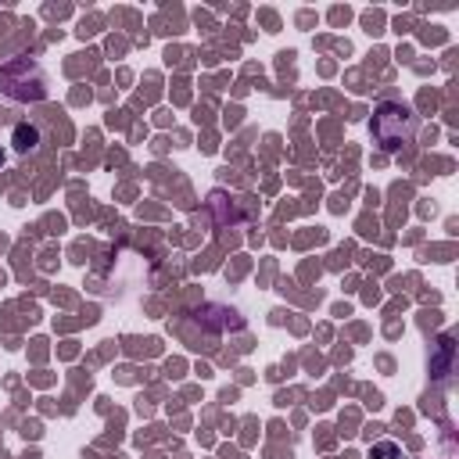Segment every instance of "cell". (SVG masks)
Returning a JSON list of instances; mask_svg holds the SVG:
<instances>
[{
	"mask_svg": "<svg viewBox=\"0 0 459 459\" xmlns=\"http://www.w3.org/2000/svg\"><path fill=\"white\" fill-rule=\"evenodd\" d=\"M373 140L384 147V151H402L405 143L416 140V129H420V118L409 104L402 100H380L377 111H373Z\"/></svg>",
	"mask_w": 459,
	"mask_h": 459,
	"instance_id": "cell-1",
	"label": "cell"
},
{
	"mask_svg": "<svg viewBox=\"0 0 459 459\" xmlns=\"http://www.w3.org/2000/svg\"><path fill=\"white\" fill-rule=\"evenodd\" d=\"M0 90L11 100H39L47 93V75L32 57H11L0 65Z\"/></svg>",
	"mask_w": 459,
	"mask_h": 459,
	"instance_id": "cell-2",
	"label": "cell"
},
{
	"mask_svg": "<svg viewBox=\"0 0 459 459\" xmlns=\"http://www.w3.org/2000/svg\"><path fill=\"white\" fill-rule=\"evenodd\" d=\"M11 143H14L18 154H29V151L39 147V129H36L32 122H18V126L11 129Z\"/></svg>",
	"mask_w": 459,
	"mask_h": 459,
	"instance_id": "cell-3",
	"label": "cell"
},
{
	"mask_svg": "<svg viewBox=\"0 0 459 459\" xmlns=\"http://www.w3.org/2000/svg\"><path fill=\"white\" fill-rule=\"evenodd\" d=\"M452 351H455V344H452V337L445 333V337L437 341V355L430 359L434 377H448V373H452Z\"/></svg>",
	"mask_w": 459,
	"mask_h": 459,
	"instance_id": "cell-4",
	"label": "cell"
},
{
	"mask_svg": "<svg viewBox=\"0 0 459 459\" xmlns=\"http://www.w3.org/2000/svg\"><path fill=\"white\" fill-rule=\"evenodd\" d=\"M369 459H402V448L394 441H377L369 448Z\"/></svg>",
	"mask_w": 459,
	"mask_h": 459,
	"instance_id": "cell-5",
	"label": "cell"
},
{
	"mask_svg": "<svg viewBox=\"0 0 459 459\" xmlns=\"http://www.w3.org/2000/svg\"><path fill=\"white\" fill-rule=\"evenodd\" d=\"M0 165H4V151H0Z\"/></svg>",
	"mask_w": 459,
	"mask_h": 459,
	"instance_id": "cell-6",
	"label": "cell"
}]
</instances>
